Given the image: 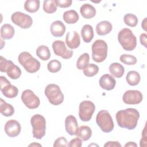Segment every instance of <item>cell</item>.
<instances>
[{
	"instance_id": "6da1fadb",
	"label": "cell",
	"mask_w": 147,
	"mask_h": 147,
	"mask_svg": "<svg viewBox=\"0 0 147 147\" xmlns=\"http://www.w3.org/2000/svg\"><path fill=\"white\" fill-rule=\"evenodd\" d=\"M115 118L119 127L128 130H133L137 125L140 113L136 109L127 108L117 111Z\"/></svg>"
},
{
	"instance_id": "7a4b0ae2",
	"label": "cell",
	"mask_w": 147,
	"mask_h": 147,
	"mask_svg": "<svg viewBox=\"0 0 147 147\" xmlns=\"http://www.w3.org/2000/svg\"><path fill=\"white\" fill-rule=\"evenodd\" d=\"M118 40L125 51L134 50L137 45V38L132 31L129 28L121 29L118 34Z\"/></svg>"
},
{
	"instance_id": "3957f363",
	"label": "cell",
	"mask_w": 147,
	"mask_h": 147,
	"mask_svg": "<svg viewBox=\"0 0 147 147\" xmlns=\"http://www.w3.org/2000/svg\"><path fill=\"white\" fill-rule=\"evenodd\" d=\"M18 62L29 73H34L40 68V63L28 52H21L18 57Z\"/></svg>"
},
{
	"instance_id": "277c9868",
	"label": "cell",
	"mask_w": 147,
	"mask_h": 147,
	"mask_svg": "<svg viewBox=\"0 0 147 147\" xmlns=\"http://www.w3.org/2000/svg\"><path fill=\"white\" fill-rule=\"evenodd\" d=\"M30 123L32 126V133L34 138L41 139L45 134L46 120L40 114H35L31 117Z\"/></svg>"
},
{
	"instance_id": "5b68a950",
	"label": "cell",
	"mask_w": 147,
	"mask_h": 147,
	"mask_svg": "<svg viewBox=\"0 0 147 147\" xmlns=\"http://www.w3.org/2000/svg\"><path fill=\"white\" fill-rule=\"evenodd\" d=\"M107 44L103 40H96L92 45V59L96 63L103 61L107 56Z\"/></svg>"
},
{
	"instance_id": "8992f818",
	"label": "cell",
	"mask_w": 147,
	"mask_h": 147,
	"mask_svg": "<svg viewBox=\"0 0 147 147\" xmlns=\"http://www.w3.org/2000/svg\"><path fill=\"white\" fill-rule=\"evenodd\" d=\"M96 122L101 130L105 133L111 132L114 127L113 118L109 112L106 110H102L98 113Z\"/></svg>"
},
{
	"instance_id": "52a82bcc",
	"label": "cell",
	"mask_w": 147,
	"mask_h": 147,
	"mask_svg": "<svg viewBox=\"0 0 147 147\" xmlns=\"http://www.w3.org/2000/svg\"><path fill=\"white\" fill-rule=\"evenodd\" d=\"M44 93L49 103L53 105H60L64 100V95L57 84H49L47 86Z\"/></svg>"
},
{
	"instance_id": "ba28073f",
	"label": "cell",
	"mask_w": 147,
	"mask_h": 147,
	"mask_svg": "<svg viewBox=\"0 0 147 147\" xmlns=\"http://www.w3.org/2000/svg\"><path fill=\"white\" fill-rule=\"evenodd\" d=\"M0 71L6 72L11 79H17L21 75V70L11 60H8L2 56L0 57Z\"/></svg>"
},
{
	"instance_id": "9c48e42d",
	"label": "cell",
	"mask_w": 147,
	"mask_h": 147,
	"mask_svg": "<svg viewBox=\"0 0 147 147\" xmlns=\"http://www.w3.org/2000/svg\"><path fill=\"white\" fill-rule=\"evenodd\" d=\"M95 110V106L90 100H83L79 105V116L84 122L91 120Z\"/></svg>"
},
{
	"instance_id": "30bf717a",
	"label": "cell",
	"mask_w": 147,
	"mask_h": 147,
	"mask_svg": "<svg viewBox=\"0 0 147 147\" xmlns=\"http://www.w3.org/2000/svg\"><path fill=\"white\" fill-rule=\"evenodd\" d=\"M21 98L22 102L29 109H35L40 106V100L39 98L30 90H24Z\"/></svg>"
},
{
	"instance_id": "8fae6325",
	"label": "cell",
	"mask_w": 147,
	"mask_h": 147,
	"mask_svg": "<svg viewBox=\"0 0 147 147\" xmlns=\"http://www.w3.org/2000/svg\"><path fill=\"white\" fill-rule=\"evenodd\" d=\"M11 20L14 24L22 29H28L33 24L32 18L30 16L20 11L13 13Z\"/></svg>"
},
{
	"instance_id": "7c38bea8",
	"label": "cell",
	"mask_w": 147,
	"mask_h": 147,
	"mask_svg": "<svg viewBox=\"0 0 147 147\" xmlns=\"http://www.w3.org/2000/svg\"><path fill=\"white\" fill-rule=\"evenodd\" d=\"M1 91L3 95L8 98H14L16 97L18 93L17 87L11 84L10 82L3 76H0Z\"/></svg>"
},
{
	"instance_id": "4fadbf2b",
	"label": "cell",
	"mask_w": 147,
	"mask_h": 147,
	"mask_svg": "<svg viewBox=\"0 0 147 147\" xmlns=\"http://www.w3.org/2000/svg\"><path fill=\"white\" fill-rule=\"evenodd\" d=\"M52 49L55 54L61 57L64 59H68L72 57L73 51L67 48L64 41L56 40L52 43Z\"/></svg>"
},
{
	"instance_id": "5bb4252c",
	"label": "cell",
	"mask_w": 147,
	"mask_h": 147,
	"mask_svg": "<svg viewBox=\"0 0 147 147\" xmlns=\"http://www.w3.org/2000/svg\"><path fill=\"white\" fill-rule=\"evenodd\" d=\"M143 99L142 93L138 90H127L123 95V102L127 105H137Z\"/></svg>"
},
{
	"instance_id": "9a60e30c",
	"label": "cell",
	"mask_w": 147,
	"mask_h": 147,
	"mask_svg": "<svg viewBox=\"0 0 147 147\" xmlns=\"http://www.w3.org/2000/svg\"><path fill=\"white\" fill-rule=\"evenodd\" d=\"M4 129L6 134L8 136L14 137L20 134L21 130V126L17 121L11 119L6 122Z\"/></svg>"
},
{
	"instance_id": "2e32d148",
	"label": "cell",
	"mask_w": 147,
	"mask_h": 147,
	"mask_svg": "<svg viewBox=\"0 0 147 147\" xmlns=\"http://www.w3.org/2000/svg\"><path fill=\"white\" fill-rule=\"evenodd\" d=\"M65 42L70 49H76L80 44V38L79 34L76 31L68 32L65 37Z\"/></svg>"
},
{
	"instance_id": "e0dca14e",
	"label": "cell",
	"mask_w": 147,
	"mask_h": 147,
	"mask_svg": "<svg viewBox=\"0 0 147 147\" xmlns=\"http://www.w3.org/2000/svg\"><path fill=\"white\" fill-rule=\"evenodd\" d=\"M99 83L103 89L110 91L114 88L116 84V81L111 75L109 74H105L100 78Z\"/></svg>"
},
{
	"instance_id": "ac0fdd59",
	"label": "cell",
	"mask_w": 147,
	"mask_h": 147,
	"mask_svg": "<svg viewBox=\"0 0 147 147\" xmlns=\"http://www.w3.org/2000/svg\"><path fill=\"white\" fill-rule=\"evenodd\" d=\"M65 130L71 136L76 135L78 129V124L76 118L72 115H69L65 119Z\"/></svg>"
},
{
	"instance_id": "d6986e66",
	"label": "cell",
	"mask_w": 147,
	"mask_h": 147,
	"mask_svg": "<svg viewBox=\"0 0 147 147\" xmlns=\"http://www.w3.org/2000/svg\"><path fill=\"white\" fill-rule=\"evenodd\" d=\"M66 30L65 26L61 21H53L50 26L51 34L56 37H60L64 35Z\"/></svg>"
},
{
	"instance_id": "ffe728a7",
	"label": "cell",
	"mask_w": 147,
	"mask_h": 147,
	"mask_svg": "<svg viewBox=\"0 0 147 147\" xmlns=\"http://www.w3.org/2000/svg\"><path fill=\"white\" fill-rule=\"evenodd\" d=\"M113 29L112 24L108 21H102L96 25V33L99 36H105L109 34Z\"/></svg>"
},
{
	"instance_id": "44dd1931",
	"label": "cell",
	"mask_w": 147,
	"mask_h": 147,
	"mask_svg": "<svg viewBox=\"0 0 147 147\" xmlns=\"http://www.w3.org/2000/svg\"><path fill=\"white\" fill-rule=\"evenodd\" d=\"M80 12L83 18L90 19L95 16L96 9L92 5L89 3H84L80 7Z\"/></svg>"
},
{
	"instance_id": "7402d4cb",
	"label": "cell",
	"mask_w": 147,
	"mask_h": 147,
	"mask_svg": "<svg viewBox=\"0 0 147 147\" xmlns=\"http://www.w3.org/2000/svg\"><path fill=\"white\" fill-rule=\"evenodd\" d=\"M81 36L83 41L85 42H90L94 38V30L91 25H84L81 29Z\"/></svg>"
},
{
	"instance_id": "603a6c76",
	"label": "cell",
	"mask_w": 147,
	"mask_h": 147,
	"mask_svg": "<svg viewBox=\"0 0 147 147\" xmlns=\"http://www.w3.org/2000/svg\"><path fill=\"white\" fill-rule=\"evenodd\" d=\"M109 72L115 78H121L125 72L124 67L118 63H113L109 66Z\"/></svg>"
},
{
	"instance_id": "cb8c5ba5",
	"label": "cell",
	"mask_w": 147,
	"mask_h": 147,
	"mask_svg": "<svg viewBox=\"0 0 147 147\" xmlns=\"http://www.w3.org/2000/svg\"><path fill=\"white\" fill-rule=\"evenodd\" d=\"M14 28L9 24L3 25L1 28V36L4 40H9L13 38L14 34Z\"/></svg>"
},
{
	"instance_id": "d4e9b609",
	"label": "cell",
	"mask_w": 147,
	"mask_h": 147,
	"mask_svg": "<svg viewBox=\"0 0 147 147\" xmlns=\"http://www.w3.org/2000/svg\"><path fill=\"white\" fill-rule=\"evenodd\" d=\"M0 112L5 117H11L14 113V109L13 106L7 103L3 99L0 100Z\"/></svg>"
},
{
	"instance_id": "484cf974",
	"label": "cell",
	"mask_w": 147,
	"mask_h": 147,
	"mask_svg": "<svg viewBox=\"0 0 147 147\" xmlns=\"http://www.w3.org/2000/svg\"><path fill=\"white\" fill-rule=\"evenodd\" d=\"M76 135L82 141L88 140L92 136V130L88 126H82L78 128Z\"/></svg>"
},
{
	"instance_id": "4316f807",
	"label": "cell",
	"mask_w": 147,
	"mask_h": 147,
	"mask_svg": "<svg viewBox=\"0 0 147 147\" xmlns=\"http://www.w3.org/2000/svg\"><path fill=\"white\" fill-rule=\"evenodd\" d=\"M63 18L64 21L68 24H73L79 20V15L74 10H70L63 13Z\"/></svg>"
},
{
	"instance_id": "83f0119b",
	"label": "cell",
	"mask_w": 147,
	"mask_h": 147,
	"mask_svg": "<svg viewBox=\"0 0 147 147\" xmlns=\"http://www.w3.org/2000/svg\"><path fill=\"white\" fill-rule=\"evenodd\" d=\"M127 83L131 86L137 85L141 80L140 74L136 71H130L127 72L126 77Z\"/></svg>"
},
{
	"instance_id": "f1b7e54d",
	"label": "cell",
	"mask_w": 147,
	"mask_h": 147,
	"mask_svg": "<svg viewBox=\"0 0 147 147\" xmlns=\"http://www.w3.org/2000/svg\"><path fill=\"white\" fill-rule=\"evenodd\" d=\"M37 56L42 60L46 61L51 57V52L48 47L45 45H40L36 49Z\"/></svg>"
},
{
	"instance_id": "f546056e",
	"label": "cell",
	"mask_w": 147,
	"mask_h": 147,
	"mask_svg": "<svg viewBox=\"0 0 147 147\" xmlns=\"http://www.w3.org/2000/svg\"><path fill=\"white\" fill-rule=\"evenodd\" d=\"M39 0H26L24 3V9L29 13H35L40 8Z\"/></svg>"
},
{
	"instance_id": "4dcf8cb0",
	"label": "cell",
	"mask_w": 147,
	"mask_h": 147,
	"mask_svg": "<svg viewBox=\"0 0 147 147\" xmlns=\"http://www.w3.org/2000/svg\"><path fill=\"white\" fill-rule=\"evenodd\" d=\"M56 0H45L43 2V10L48 14H52L57 10Z\"/></svg>"
},
{
	"instance_id": "1f68e13d",
	"label": "cell",
	"mask_w": 147,
	"mask_h": 147,
	"mask_svg": "<svg viewBox=\"0 0 147 147\" xmlns=\"http://www.w3.org/2000/svg\"><path fill=\"white\" fill-rule=\"evenodd\" d=\"M83 74L87 77H92L99 72V67L97 65L91 63L87 65L83 69Z\"/></svg>"
},
{
	"instance_id": "d6a6232c",
	"label": "cell",
	"mask_w": 147,
	"mask_h": 147,
	"mask_svg": "<svg viewBox=\"0 0 147 147\" xmlns=\"http://www.w3.org/2000/svg\"><path fill=\"white\" fill-rule=\"evenodd\" d=\"M90 61V56L87 53L82 54L78 59L76 62V67L78 69H83L88 64Z\"/></svg>"
},
{
	"instance_id": "836d02e7",
	"label": "cell",
	"mask_w": 147,
	"mask_h": 147,
	"mask_svg": "<svg viewBox=\"0 0 147 147\" xmlns=\"http://www.w3.org/2000/svg\"><path fill=\"white\" fill-rule=\"evenodd\" d=\"M124 23L130 27H135L138 23V18L137 16L131 13H127L124 16Z\"/></svg>"
},
{
	"instance_id": "e575fe53",
	"label": "cell",
	"mask_w": 147,
	"mask_h": 147,
	"mask_svg": "<svg viewBox=\"0 0 147 147\" xmlns=\"http://www.w3.org/2000/svg\"><path fill=\"white\" fill-rule=\"evenodd\" d=\"M48 70L52 73H56L59 72L61 68V64L57 60H51L47 65Z\"/></svg>"
},
{
	"instance_id": "d590c367",
	"label": "cell",
	"mask_w": 147,
	"mask_h": 147,
	"mask_svg": "<svg viewBox=\"0 0 147 147\" xmlns=\"http://www.w3.org/2000/svg\"><path fill=\"white\" fill-rule=\"evenodd\" d=\"M119 60L122 63L129 65H134L136 64L137 61V58L135 56L130 55H127V54L122 55L120 56Z\"/></svg>"
},
{
	"instance_id": "8d00e7d4",
	"label": "cell",
	"mask_w": 147,
	"mask_h": 147,
	"mask_svg": "<svg viewBox=\"0 0 147 147\" xmlns=\"http://www.w3.org/2000/svg\"><path fill=\"white\" fill-rule=\"evenodd\" d=\"M68 146V141L64 137H60L56 139L53 144V147Z\"/></svg>"
},
{
	"instance_id": "74e56055",
	"label": "cell",
	"mask_w": 147,
	"mask_h": 147,
	"mask_svg": "<svg viewBox=\"0 0 147 147\" xmlns=\"http://www.w3.org/2000/svg\"><path fill=\"white\" fill-rule=\"evenodd\" d=\"M57 6L61 8H66L69 7L72 3V0H56Z\"/></svg>"
},
{
	"instance_id": "f35d334b",
	"label": "cell",
	"mask_w": 147,
	"mask_h": 147,
	"mask_svg": "<svg viewBox=\"0 0 147 147\" xmlns=\"http://www.w3.org/2000/svg\"><path fill=\"white\" fill-rule=\"evenodd\" d=\"M82 145V140L79 138V137H76L71 140L68 144V146L69 147H81Z\"/></svg>"
},
{
	"instance_id": "ab89813d",
	"label": "cell",
	"mask_w": 147,
	"mask_h": 147,
	"mask_svg": "<svg viewBox=\"0 0 147 147\" xmlns=\"http://www.w3.org/2000/svg\"><path fill=\"white\" fill-rule=\"evenodd\" d=\"M147 139H146V125L144 127V129L142 132V138L140 140V145L141 147H146L147 145L146 144Z\"/></svg>"
},
{
	"instance_id": "60d3db41",
	"label": "cell",
	"mask_w": 147,
	"mask_h": 147,
	"mask_svg": "<svg viewBox=\"0 0 147 147\" xmlns=\"http://www.w3.org/2000/svg\"><path fill=\"white\" fill-rule=\"evenodd\" d=\"M122 145L118 141H108L105 145L104 147H121Z\"/></svg>"
},
{
	"instance_id": "b9f144b4",
	"label": "cell",
	"mask_w": 147,
	"mask_h": 147,
	"mask_svg": "<svg viewBox=\"0 0 147 147\" xmlns=\"http://www.w3.org/2000/svg\"><path fill=\"white\" fill-rule=\"evenodd\" d=\"M146 37H147V35L146 33H142L141 35H140V42L141 44L144 46L145 48H146V42H147V40H146Z\"/></svg>"
},
{
	"instance_id": "7bdbcfd3",
	"label": "cell",
	"mask_w": 147,
	"mask_h": 147,
	"mask_svg": "<svg viewBox=\"0 0 147 147\" xmlns=\"http://www.w3.org/2000/svg\"><path fill=\"white\" fill-rule=\"evenodd\" d=\"M125 146L126 147H130V146H135V147H137V145L136 144V143H135L134 142H127L125 145Z\"/></svg>"
},
{
	"instance_id": "ee69618b",
	"label": "cell",
	"mask_w": 147,
	"mask_h": 147,
	"mask_svg": "<svg viewBox=\"0 0 147 147\" xmlns=\"http://www.w3.org/2000/svg\"><path fill=\"white\" fill-rule=\"evenodd\" d=\"M141 26H142V28L146 31V17H145L144 20L142 21V24H141Z\"/></svg>"
},
{
	"instance_id": "f6af8a7d",
	"label": "cell",
	"mask_w": 147,
	"mask_h": 147,
	"mask_svg": "<svg viewBox=\"0 0 147 147\" xmlns=\"http://www.w3.org/2000/svg\"><path fill=\"white\" fill-rule=\"evenodd\" d=\"M29 146H41V145L40 144H36V143L34 142V143H33V144H30Z\"/></svg>"
},
{
	"instance_id": "bcb514c9",
	"label": "cell",
	"mask_w": 147,
	"mask_h": 147,
	"mask_svg": "<svg viewBox=\"0 0 147 147\" xmlns=\"http://www.w3.org/2000/svg\"><path fill=\"white\" fill-rule=\"evenodd\" d=\"M88 146H98V145H96V144H90V145H89Z\"/></svg>"
}]
</instances>
